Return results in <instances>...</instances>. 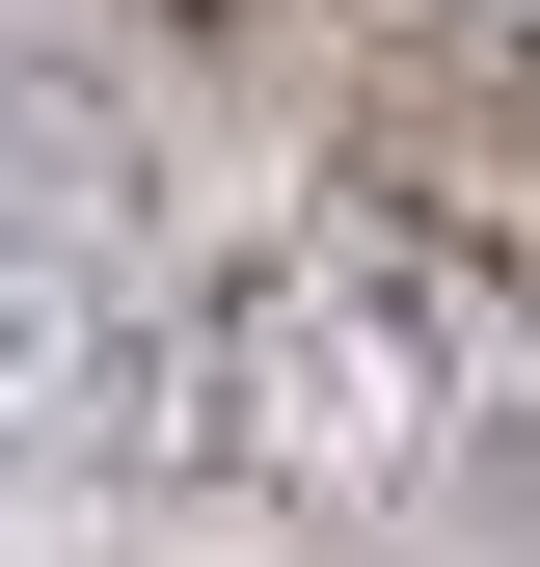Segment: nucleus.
<instances>
[{"mask_svg": "<svg viewBox=\"0 0 540 567\" xmlns=\"http://www.w3.org/2000/svg\"><path fill=\"white\" fill-rule=\"evenodd\" d=\"M189 460L270 486V514H405V486L459 460V324H433V270H378V244H243L217 298H189Z\"/></svg>", "mask_w": 540, "mask_h": 567, "instance_id": "obj_1", "label": "nucleus"}]
</instances>
